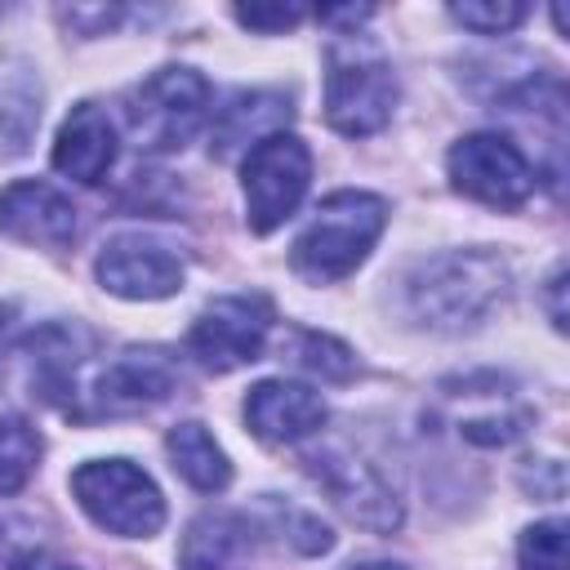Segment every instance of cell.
I'll return each mask as SVG.
<instances>
[{
	"label": "cell",
	"mask_w": 570,
	"mask_h": 570,
	"mask_svg": "<svg viewBox=\"0 0 570 570\" xmlns=\"http://www.w3.org/2000/svg\"><path fill=\"white\" fill-rule=\"evenodd\" d=\"M508 289L512 272L494 249H445L401 276V312L419 330L463 334L485 325Z\"/></svg>",
	"instance_id": "6da1fadb"
},
{
	"label": "cell",
	"mask_w": 570,
	"mask_h": 570,
	"mask_svg": "<svg viewBox=\"0 0 570 570\" xmlns=\"http://www.w3.org/2000/svg\"><path fill=\"white\" fill-rule=\"evenodd\" d=\"M387 223V200L374 191H334L321 200V209L312 214V223L298 232L294 249H289V267L312 281V285H330L352 276L374 240L383 236Z\"/></svg>",
	"instance_id": "7a4b0ae2"
},
{
	"label": "cell",
	"mask_w": 570,
	"mask_h": 570,
	"mask_svg": "<svg viewBox=\"0 0 570 570\" xmlns=\"http://www.w3.org/2000/svg\"><path fill=\"white\" fill-rule=\"evenodd\" d=\"M396 94L401 85H396L392 62L356 31L338 36L325 49V120L343 138L379 134L392 120Z\"/></svg>",
	"instance_id": "3957f363"
},
{
	"label": "cell",
	"mask_w": 570,
	"mask_h": 570,
	"mask_svg": "<svg viewBox=\"0 0 570 570\" xmlns=\"http://www.w3.org/2000/svg\"><path fill=\"white\" fill-rule=\"evenodd\" d=\"M209 116V85L191 67H160L125 94V129L138 151H178Z\"/></svg>",
	"instance_id": "277c9868"
},
{
	"label": "cell",
	"mask_w": 570,
	"mask_h": 570,
	"mask_svg": "<svg viewBox=\"0 0 570 570\" xmlns=\"http://www.w3.org/2000/svg\"><path fill=\"white\" fill-rule=\"evenodd\" d=\"M71 494L85 517L120 539H151L165 525L156 481L129 459H89L71 472Z\"/></svg>",
	"instance_id": "5b68a950"
},
{
	"label": "cell",
	"mask_w": 570,
	"mask_h": 570,
	"mask_svg": "<svg viewBox=\"0 0 570 570\" xmlns=\"http://www.w3.org/2000/svg\"><path fill=\"white\" fill-rule=\"evenodd\" d=\"M178 387V365L165 347H125L111 356L71 401L76 419H125L169 401Z\"/></svg>",
	"instance_id": "8992f818"
},
{
	"label": "cell",
	"mask_w": 570,
	"mask_h": 570,
	"mask_svg": "<svg viewBox=\"0 0 570 570\" xmlns=\"http://www.w3.org/2000/svg\"><path fill=\"white\" fill-rule=\"evenodd\" d=\"M307 183H312V151H307L303 138L272 134L258 147H249L245 165H240L249 232H258V236L276 232L298 209V200L307 196Z\"/></svg>",
	"instance_id": "52a82bcc"
},
{
	"label": "cell",
	"mask_w": 570,
	"mask_h": 570,
	"mask_svg": "<svg viewBox=\"0 0 570 570\" xmlns=\"http://www.w3.org/2000/svg\"><path fill=\"white\" fill-rule=\"evenodd\" d=\"M445 169H450V183L454 191L481 200V205H494V209H517L534 196V165L530 156L503 138V134H468L450 147L445 156Z\"/></svg>",
	"instance_id": "ba28073f"
},
{
	"label": "cell",
	"mask_w": 570,
	"mask_h": 570,
	"mask_svg": "<svg viewBox=\"0 0 570 570\" xmlns=\"http://www.w3.org/2000/svg\"><path fill=\"white\" fill-rule=\"evenodd\" d=\"M272 330V303L263 294H227L200 307V316L187 330V352L214 370L227 374L236 365L258 361Z\"/></svg>",
	"instance_id": "9c48e42d"
},
{
	"label": "cell",
	"mask_w": 570,
	"mask_h": 570,
	"mask_svg": "<svg viewBox=\"0 0 570 570\" xmlns=\"http://www.w3.org/2000/svg\"><path fill=\"white\" fill-rule=\"evenodd\" d=\"M303 472L330 494V503L347 521H356V525H365L374 534H387V530L401 525V503H396L392 485L379 476L374 463H365L347 445H321V450H312L303 459Z\"/></svg>",
	"instance_id": "30bf717a"
},
{
	"label": "cell",
	"mask_w": 570,
	"mask_h": 570,
	"mask_svg": "<svg viewBox=\"0 0 570 570\" xmlns=\"http://www.w3.org/2000/svg\"><path fill=\"white\" fill-rule=\"evenodd\" d=\"M98 285L116 298H134V303H151V298H169L183 289V258L174 245L147 236V232H120L102 245L98 263Z\"/></svg>",
	"instance_id": "8fae6325"
},
{
	"label": "cell",
	"mask_w": 570,
	"mask_h": 570,
	"mask_svg": "<svg viewBox=\"0 0 570 570\" xmlns=\"http://www.w3.org/2000/svg\"><path fill=\"white\" fill-rule=\"evenodd\" d=\"M85 352H89V334L76 330V325H45V330L27 334L22 347H18V370H22L27 396L71 410L76 374L85 365Z\"/></svg>",
	"instance_id": "7c38bea8"
},
{
	"label": "cell",
	"mask_w": 570,
	"mask_h": 570,
	"mask_svg": "<svg viewBox=\"0 0 570 570\" xmlns=\"http://www.w3.org/2000/svg\"><path fill=\"white\" fill-rule=\"evenodd\" d=\"M325 396L294 379H263L245 396V423L267 445H294L325 423Z\"/></svg>",
	"instance_id": "4fadbf2b"
},
{
	"label": "cell",
	"mask_w": 570,
	"mask_h": 570,
	"mask_svg": "<svg viewBox=\"0 0 570 570\" xmlns=\"http://www.w3.org/2000/svg\"><path fill=\"white\" fill-rule=\"evenodd\" d=\"M0 232L22 245L67 249L76 240V205L49 183L36 178L9 183L0 191Z\"/></svg>",
	"instance_id": "5bb4252c"
},
{
	"label": "cell",
	"mask_w": 570,
	"mask_h": 570,
	"mask_svg": "<svg viewBox=\"0 0 570 570\" xmlns=\"http://www.w3.org/2000/svg\"><path fill=\"white\" fill-rule=\"evenodd\" d=\"M53 169L94 187L107 178L111 160H116V125L98 102H76L71 116L62 120L58 138H53Z\"/></svg>",
	"instance_id": "9a60e30c"
},
{
	"label": "cell",
	"mask_w": 570,
	"mask_h": 570,
	"mask_svg": "<svg viewBox=\"0 0 570 570\" xmlns=\"http://www.w3.org/2000/svg\"><path fill=\"white\" fill-rule=\"evenodd\" d=\"M294 116L289 98L276 94V89H240L232 94L218 116H214V151L218 156H236V151H249L258 147L263 138L272 134H285V120Z\"/></svg>",
	"instance_id": "2e32d148"
},
{
	"label": "cell",
	"mask_w": 570,
	"mask_h": 570,
	"mask_svg": "<svg viewBox=\"0 0 570 570\" xmlns=\"http://www.w3.org/2000/svg\"><path fill=\"white\" fill-rule=\"evenodd\" d=\"M249 521L240 512L209 508L183 534V570H236L249 548Z\"/></svg>",
	"instance_id": "e0dca14e"
},
{
	"label": "cell",
	"mask_w": 570,
	"mask_h": 570,
	"mask_svg": "<svg viewBox=\"0 0 570 570\" xmlns=\"http://www.w3.org/2000/svg\"><path fill=\"white\" fill-rule=\"evenodd\" d=\"M165 450H169V459H174V472H178L191 490L218 494V490L232 485V463H227L223 445L214 441V432H209L205 423H178V428H169Z\"/></svg>",
	"instance_id": "ac0fdd59"
},
{
	"label": "cell",
	"mask_w": 570,
	"mask_h": 570,
	"mask_svg": "<svg viewBox=\"0 0 570 570\" xmlns=\"http://www.w3.org/2000/svg\"><path fill=\"white\" fill-rule=\"evenodd\" d=\"M40 120V85L22 71L0 76V156L27 151V138Z\"/></svg>",
	"instance_id": "d6986e66"
},
{
	"label": "cell",
	"mask_w": 570,
	"mask_h": 570,
	"mask_svg": "<svg viewBox=\"0 0 570 570\" xmlns=\"http://www.w3.org/2000/svg\"><path fill=\"white\" fill-rule=\"evenodd\" d=\"M263 512H267V525L281 534V543H289L294 552H303V557L330 552L334 534H330L312 512H303V508H294V503H285V499H276V494H263Z\"/></svg>",
	"instance_id": "ffe728a7"
},
{
	"label": "cell",
	"mask_w": 570,
	"mask_h": 570,
	"mask_svg": "<svg viewBox=\"0 0 570 570\" xmlns=\"http://www.w3.org/2000/svg\"><path fill=\"white\" fill-rule=\"evenodd\" d=\"M40 459V436L22 419H0V494H13L27 485Z\"/></svg>",
	"instance_id": "44dd1931"
},
{
	"label": "cell",
	"mask_w": 570,
	"mask_h": 570,
	"mask_svg": "<svg viewBox=\"0 0 570 570\" xmlns=\"http://www.w3.org/2000/svg\"><path fill=\"white\" fill-rule=\"evenodd\" d=\"M521 570H566V521H534L517 539Z\"/></svg>",
	"instance_id": "7402d4cb"
},
{
	"label": "cell",
	"mask_w": 570,
	"mask_h": 570,
	"mask_svg": "<svg viewBox=\"0 0 570 570\" xmlns=\"http://www.w3.org/2000/svg\"><path fill=\"white\" fill-rule=\"evenodd\" d=\"M294 361L307 365L321 379H352V370H356V356L330 334H298L294 338Z\"/></svg>",
	"instance_id": "603a6c76"
},
{
	"label": "cell",
	"mask_w": 570,
	"mask_h": 570,
	"mask_svg": "<svg viewBox=\"0 0 570 570\" xmlns=\"http://www.w3.org/2000/svg\"><path fill=\"white\" fill-rule=\"evenodd\" d=\"M525 4H517V0H490V4H476V0H468V4H450V18L454 22H463L468 31H476V36H503V31H512V27H521L525 22Z\"/></svg>",
	"instance_id": "cb8c5ba5"
},
{
	"label": "cell",
	"mask_w": 570,
	"mask_h": 570,
	"mask_svg": "<svg viewBox=\"0 0 570 570\" xmlns=\"http://www.w3.org/2000/svg\"><path fill=\"white\" fill-rule=\"evenodd\" d=\"M232 18L240 22V27H249V31H289V27H298L303 18H307V9H298V4H236L232 9Z\"/></svg>",
	"instance_id": "d4e9b609"
},
{
	"label": "cell",
	"mask_w": 570,
	"mask_h": 570,
	"mask_svg": "<svg viewBox=\"0 0 570 570\" xmlns=\"http://www.w3.org/2000/svg\"><path fill=\"white\" fill-rule=\"evenodd\" d=\"M116 18H120V9H62V22L76 27L80 36H102Z\"/></svg>",
	"instance_id": "484cf974"
},
{
	"label": "cell",
	"mask_w": 570,
	"mask_h": 570,
	"mask_svg": "<svg viewBox=\"0 0 570 570\" xmlns=\"http://www.w3.org/2000/svg\"><path fill=\"white\" fill-rule=\"evenodd\" d=\"M4 570H76L71 561H62L58 552H49V548H27V552H18Z\"/></svg>",
	"instance_id": "4316f807"
},
{
	"label": "cell",
	"mask_w": 570,
	"mask_h": 570,
	"mask_svg": "<svg viewBox=\"0 0 570 570\" xmlns=\"http://www.w3.org/2000/svg\"><path fill=\"white\" fill-rule=\"evenodd\" d=\"M561 294H566V267H557V272L548 276V289H543V298H548V316H552L557 330H566V303H561Z\"/></svg>",
	"instance_id": "83f0119b"
},
{
	"label": "cell",
	"mask_w": 570,
	"mask_h": 570,
	"mask_svg": "<svg viewBox=\"0 0 570 570\" xmlns=\"http://www.w3.org/2000/svg\"><path fill=\"white\" fill-rule=\"evenodd\" d=\"M370 13H374L370 4H347V9H321L316 18H321V22H330V27H338V22H347V27H356V22H365Z\"/></svg>",
	"instance_id": "f1b7e54d"
},
{
	"label": "cell",
	"mask_w": 570,
	"mask_h": 570,
	"mask_svg": "<svg viewBox=\"0 0 570 570\" xmlns=\"http://www.w3.org/2000/svg\"><path fill=\"white\" fill-rule=\"evenodd\" d=\"M347 570H410L401 561H361V566H347Z\"/></svg>",
	"instance_id": "f546056e"
},
{
	"label": "cell",
	"mask_w": 570,
	"mask_h": 570,
	"mask_svg": "<svg viewBox=\"0 0 570 570\" xmlns=\"http://www.w3.org/2000/svg\"><path fill=\"white\" fill-rule=\"evenodd\" d=\"M4 330H9V307H0V338H4Z\"/></svg>",
	"instance_id": "4dcf8cb0"
}]
</instances>
